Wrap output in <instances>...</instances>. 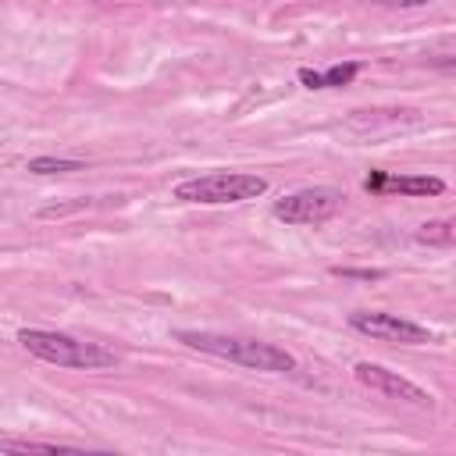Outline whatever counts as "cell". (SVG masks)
I'll list each match as a JSON object with an SVG mask.
<instances>
[{"mask_svg": "<svg viewBox=\"0 0 456 456\" xmlns=\"http://www.w3.org/2000/svg\"><path fill=\"white\" fill-rule=\"evenodd\" d=\"M175 338L189 349H200L207 356L249 367V370H264V374H289L296 370V356L274 342H260V338H242V335H221V331H196V328H182L175 331Z\"/></svg>", "mask_w": 456, "mask_h": 456, "instance_id": "1", "label": "cell"}, {"mask_svg": "<svg viewBox=\"0 0 456 456\" xmlns=\"http://www.w3.org/2000/svg\"><path fill=\"white\" fill-rule=\"evenodd\" d=\"M18 342L28 356L57 363V367H75V370H103L114 367L118 356L110 349H103L100 342H82L75 335L64 331H46V328H21Z\"/></svg>", "mask_w": 456, "mask_h": 456, "instance_id": "2", "label": "cell"}, {"mask_svg": "<svg viewBox=\"0 0 456 456\" xmlns=\"http://www.w3.org/2000/svg\"><path fill=\"white\" fill-rule=\"evenodd\" d=\"M267 192V178L253 175V171H210V175H196L175 185V200L182 203H242V200H256Z\"/></svg>", "mask_w": 456, "mask_h": 456, "instance_id": "3", "label": "cell"}, {"mask_svg": "<svg viewBox=\"0 0 456 456\" xmlns=\"http://www.w3.org/2000/svg\"><path fill=\"white\" fill-rule=\"evenodd\" d=\"M342 207V192L331 185H306L274 200V217L285 224H324Z\"/></svg>", "mask_w": 456, "mask_h": 456, "instance_id": "4", "label": "cell"}, {"mask_svg": "<svg viewBox=\"0 0 456 456\" xmlns=\"http://www.w3.org/2000/svg\"><path fill=\"white\" fill-rule=\"evenodd\" d=\"M349 328L367 335V338H378V342H399V346H424V342H431V331L424 324L406 321L399 314H385V310L349 314Z\"/></svg>", "mask_w": 456, "mask_h": 456, "instance_id": "5", "label": "cell"}, {"mask_svg": "<svg viewBox=\"0 0 456 456\" xmlns=\"http://www.w3.org/2000/svg\"><path fill=\"white\" fill-rule=\"evenodd\" d=\"M353 378H356L363 388H370V392H378V395H385V399H399V403H410V406H431V395H428L417 381H410V378H403L399 370H388V367H381V363L360 360V363L353 367Z\"/></svg>", "mask_w": 456, "mask_h": 456, "instance_id": "6", "label": "cell"}, {"mask_svg": "<svg viewBox=\"0 0 456 456\" xmlns=\"http://www.w3.org/2000/svg\"><path fill=\"white\" fill-rule=\"evenodd\" d=\"M367 192H403V196H438L445 189L442 178L431 175H388V171H370L363 178Z\"/></svg>", "mask_w": 456, "mask_h": 456, "instance_id": "7", "label": "cell"}, {"mask_svg": "<svg viewBox=\"0 0 456 456\" xmlns=\"http://www.w3.org/2000/svg\"><path fill=\"white\" fill-rule=\"evenodd\" d=\"M360 64H331L328 71H310V68H299V82L306 89H335V86H349L356 78Z\"/></svg>", "mask_w": 456, "mask_h": 456, "instance_id": "8", "label": "cell"}, {"mask_svg": "<svg viewBox=\"0 0 456 456\" xmlns=\"http://www.w3.org/2000/svg\"><path fill=\"white\" fill-rule=\"evenodd\" d=\"M413 239H417L420 246H456V214L424 221V224L413 232Z\"/></svg>", "mask_w": 456, "mask_h": 456, "instance_id": "9", "label": "cell"}, {"mask_svg": "<svg viewBox=\"0 0 456 456\" xmlns=\"http://www.w3.org/2000/svg\"><path fill=\"white\" fill-rule=\"evenodd\" d=\"M32 175H68V171H82V160H68V157H32L25 164Z\"/></svg>", "mask_w": 456, "mask_h": 456, "instance_id": "10", "label": "cell"}, {"mask_svg": "<svg viewBox=\"0 0 456 456\" xmlns=\"http://www.w3.org/2000/svg\"><path fill=\"white\" fill-rule=\"evenodd\" d=\"M68 445L57 442H4V452H61Z\"/></svg>", "mask_w": 456, "mask_h": 456, "instance_id": "11", "label": "cell"}, {"mask_svg": "<svg viewBox=\"0 0 456 456\" xmlns=\"http://www.w3.org/2000/svg\"><path fill=\"white\" fill-rule=\"evenodd\" d=\"M335 274H342V278H363V281L381 278V271H349V267H335Z\"/></svg>", "mask_w": 456, "mask_h": 456, "instance_id": "12", "label": "cell"}, {"mask_svg": "<svg viewBox=\"0 0 456 456\" xmlns=\"http://www.w3.org/2000/svg\"><path fill=\"white\" fill-rule=\"evenodd\" d=\"M378 4H388V7H424L431 0H378Z\"/></svg>", "mask_w": 456, "mask_h": 456, "instance_id": "13", "label": "cell"}]
</instances>
